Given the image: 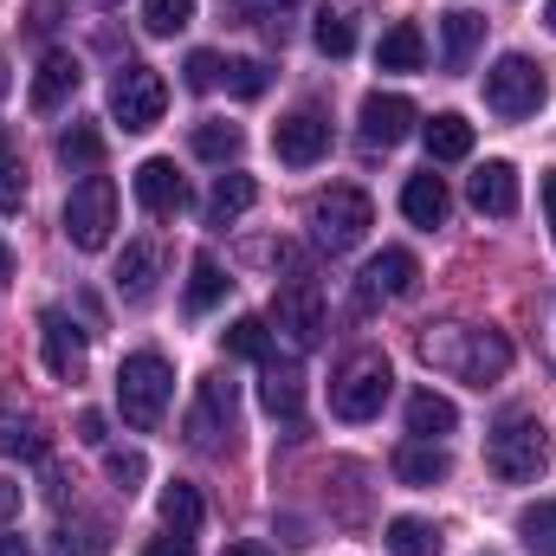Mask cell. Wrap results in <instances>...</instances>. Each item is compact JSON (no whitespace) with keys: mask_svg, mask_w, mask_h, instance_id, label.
Masks as SVG:
<instances>
[{"mask_svg":"<svg viewBox=\"0 0 556 556\" xmlns=\"http://www.w3.org/2000/svg\"><path fill=\"white\" fill-rule=\"evenodd\" d=\"M427 155L433 162H459V155H472V124L459 117V111H440V117H427Z\"/></svg>","mask_w":556,"mask_h":556,"instance_id":"484cf974","label":"cell"},{"mask_svg":"<svg viewBox=\"0 0 556 556\" xmlns=\"http://www.w3.org/2000/svg\"><path fill=\"white\" fill-rule=\"evenodd\" d=\"M20 207H26V168L13 155V162H0V214H20Z\"/></svg>","mask_w":556,"mask_h":556,"instance_id":"f35d334b","label":"cell"},{"mask_svg":"<svg viewBox=\"0 0 556 556\" xmlns=\"http://www.w3.org/2000/svg\"><path fill=\"white\" fill-rule=\"evenodd\" d=\"M538 104H544V72L525 52H505L485 72V111L505 117V124H518V117H538Z\"/></svg>","mask_w":556,"mask_h":556,"instance_id":"ba28073f","label":"cell"},{"mask_svg":"<svg viewBox=\"0 0 556 556\" xmlns=\"http://www.w3.org/2000/svg\"><path fill=\"white\" fill-rule=\"evenodd\" d=\"M52 26H59V0H33V20H26V33H33V39H46Z\"/></svg>","mask_w":556,"mask_h":556,"instance_id":"b9f144b4","label":"cell"},{"mask_svg":"<svg viewBox=\"0 0 556 556\" xmlns=\"http://www.w3.org/2000/svg\"><path fill=\"white\" fill-rule=\"evenodd\" d=\"M415 104L408 98H395V91H369L363 98V142L369 149H395V142L415 137Z\"/></svg>","mask_w":556,"mask_h":556,"instance_id":"7c38bea8","label":"cell"},{"mask_svg":"<svg viewBox=\"0 0 556 556\" xmlns=\"http://www.w3.org/2000/svg\"><path fill=\"white\" fill-rule=\"evenodd\" d=\"M220 556H266V551H260V544H227Z\"/></svg>","mask_w":556,"mask_h":556,"instance_id":"f907efd6","label":"cell"},{"mask_svg":"<svg viewBox=\"0 0 556 556\" xmlns=\"http://www.w3.org/2000/svg\"><path fill=\"white\" fill-rule=\"evenodd\" d=\"M240 149H247V137H240V124H220V117L194 124V155H201V162H233Z\"/></svg>","mask_w":556,"mask_h":556,"instance_id":"1f68e13d","label":"cell"},{"mask_svg":"<svg viewBox=\"0 0 556 556\" xmlns=\"http://www.w3.org/2000/svg\"><path fill=\"white\" fill-rule=\"evenodd\" d=\"M137 201L149 207V214H181V207H188V181L175 175L168 155H149V162L137 168Z\"/></svg>","mask_w":556,"mask_h":556,"instance_id":"9a60e30c","label":"cell"},{"mask_svg":"<svg viewBox=\"0 0 556 556\" xmlns=\"http://www.w3.org/2000/svg\"><path fill=\"white\" fill-rule=\"evenodd\" d=\"M155 273H162V253H155L149 240H137V247H124V260H117V291H124L130 304H142V298L155 291Z\"/></svg>","mask_w":556,"mask_h":556,"instance_id":"cb8c5ba5","label":"cell"},{"mask_svg":"<svg viewBox=\"0 0 556 556\" xmlns=\"http://www.w3.org/2000/svg\"><path fill=\"white\" fill-rule=\"evenodd\" d=\"M78 78H85V65H78L72 52H46L39 72H33V111H59V104H72V98H78Z\"/></svg>","mask_w":556,"mask_h":556,"instance_id":"2e32d148","label":"cell"},{"mask_svg":"<svg viewBox=\"0 0 556 556\" xmlns=\"http://www.w3.org/2000/svg\"><path fill=\"white\" fill-rule=\"evenodd\" d=\"M273 324L285 330V343H291L298 356L324 343V291H317V278L304 273V266L273 291Z\"/></svg>","mask_w":556,"mask_h":556,"instance_id":"52a82bcc","label":"cell"},{"mask_svg":"<svg viewBox=\"0 0 556 556\" xmlns=\"http://www.w3.org/2000/svg\"><path fill=\"white\" fill-rule=\"evenodd\" d=\"M479 39H485V20L479 13H440V65L446 72H466L472 65V52H479Z\"/></svg>","mask_w":556,"mask_h":556,"instance_id":"ffe728a7","label":"cell"},{"mask_svg":"<svg viewBox=\"0 0 556 556\" xmlns=\"http://www.w3.org/2000/svg\"><path fill=\"white\" fill-rule=\"evenodd\" d=\"M111 227H117V188H111V175H85L65 194V240L78 253H104Z\"/></svg>","mask_w":556,"mask_h":556,"instance_id":"8992f818","label":"cell"},{"mask_svg":"<svg viewBox=\"0 0 556 556\" xmlns=\"http://www.w3.org/2000/svg\"><path fill=\"white\" fill-rule=\"evenodd\" d=\"M538 188H544V214H551V240H556V168H544Z\"/></svg>","mask_w":556,"mask_h":556,"instance_id":"bcb514c9","label":"cell"},{"mask_svg":"<svg viewBox=\"0 0 556 556\" xmlns=\"http://www.w3.org/2000/svg\"><path fill=\"white\" fill-rule=\"evenodd\" d=\"M181 78H188V91H214V85H220V59H214V52H188Z\"/></svg>","mask_w":556,"mask_h":556,"instance_id":"ab89813d","label":"cell"},{"mask_svg":"<svg viewBox=\"0 0 556 556\" xmlns=\"http://www.w3.org/2000/svg\"><path fill=\"white\" fill-rule=\"evenodd\" d=\"M395 479H402V485H415V492L446 485V479H453V459H446V446H440V440H408V446L395 453Z\"/></svg>","mask_w":556,"mask_h":556,"instance_id":"ac0fdd59","label":"cell"},{"mask_svg":"<svg viewBox=\"0 0 556 556\" xmlns=\"http://www.w3.org/2000/svg\"><path fill=\"white\" fill-rule=\"evenodd\" d=\"M227 350L247 356V363H266V356H273V330H266V317H233V324H227Z\"/></svg>","mask_w":556,"mask_h":556,"instance_id":"d6a6232c","label":"cell"},{"mask_svg":"<svg viewBox=\"0 0 556 556\" xmlns=\"http://www.w3.org/2000/svg\"><path fill=\"white\" fill-rule=\"evenodd\" d=\"M20 155V142H13V130H0V162H13Z\"/></svg>","mask_w":556,"mask_h":556,"instance_id":"c3c4849f","label":"cell"},{"mask_svg":"<svg viewBox=\"0 0 556 556\" xmlns=\"http://www.w3.org/2000/svg\"><path fill=\"white\" fill-rule=\"evenodd\" d=\"M544 20H551V33H556V0H551V7H544Z\"/></svg>","mask_w":556,"mask_h":556,"instance_id":"f5cc1de1","label":"cell"},{"mask_svg":"<svg viewBox=\"0 0 556 556\" xmlns=\"http://www.w3.org/2000/svg\"><path fill=\"white\" fill-rule=\"evenodd\" d=\"M518 538L531 556H556V498H538L518 511Z\"/></svg>","mask_w":556,"mask_h":556,"instance_id":"f1b7e54d","label":"cell"},{"mask_svg":"<svg viewBox=\"0 0 556 556\" xmlns=\"http://www.w3.org/2000/svg\"><path fill=\"white\" fill-rule=\"evenodd\" d=\"M142 556H194V538H181V531H168V538H149Z\"/></svg>","mask_w":556,"mask_h":556,"instance_id":"60d3db41","label":"cell"},{"mask_svg":"<svg viewBox=\"0 0 556 556\" xmlns=\"http://www.w3.org/2000/svg\"><path fill=\"white\" fill-rule=\"evenodd\" d=\"M273 155L285 168H311L330 155V117L324 111H291L273 124Z\"/></svg>","mask_w":556,"mask_h":556,"instance_id":"8fae6325","label":"cell"},{"mask_svg":"<svg viewBox=\"0 0 556 556\" xmlns=\"http://www.w3.org/2000/svg\"><path fill=\"white\" fill-rule=\"evenodd\" d=\"M194 20V0H142V26L155 33V39H168V33H181Z\"/></svg>","mask_w":556,"mask_h":556,"instance_id":"d590c367","label":"cell"},{"mask_svg":"<svg viewBox=\"0 0 556 556\" xmlns=\"http://www.w3.org/2000/svg\"><path fill=\"white\" fill-rule=\"evenodd\" d=\"M7 91H13V72H7V52H0V104H7Z\"/></svg>","mask_w":556,"mask_h":556,"instance_id":"681fc988","label":"cell"},{"mask_svg":"<svg viewBox=\"0 0 556 556\" xmlns=\"http://www.w3.org/2000/svg\"><path fill=\"white\" fill-rule=\"evenodd\" d=\"M311 240L324 247V253H350V247H363L369 240V227H376V207H369V194L363 188H324L317 201H311Z\"/></svg>","mask_w":556,"mask_h":556,"instance_id":"277c9868","label":"cell"},{"mask_svg":"<svg viewBox=\"0 0 556 556\" xmlns=\"http://www.w3.org/2000/svg\"><path fill=\"white\" fill-rule=\"evenodd\" d=\"M162 111H168V85H162V72L155 65H124L117 78H111V117L142 137V130H155L162 124Z\"/></svg>","mask_w":556,"mask_h":556,"instance_id":"9c48e42d","label":"cell"},{"mask_svg":"<svg viewBox=\"0 0 556 556\" xmlns=\"http://www.w3.org/2000/svg\"><path fill=\"white\" fill-rule=\"evenodd\" d=\"M162 525H168V531H181V538H194V531H201V492H194V485H181V479H175V485H162Z\"/></svg>","mask_w":556,"mask_h":556,"instance_id":"f546056e","label":"cell"},{"mask_svg":"<svg viewBox=\"0 0 556 556\" xmlns=\"http://www.w3.org/2000/svg\"><path fill=\"white\" fill-rule=\"evenodd\" d=\"M104 472H111V485H117V492L130 498L142 479H149V459H142L137 446H111V453H104Z\"/></svg>","mask_w":556,"mask_h":556,"instance_id":"e575fe53","label":"cell"},{"mask_svg":"<svg viewBox=\"0 0 556 556\" xmlns=\"http://www.w3.org/2000/svg\"><path fill=\"white\" fill-rule=\"evenodd\" d=\"M466 194H472L479 214L505 220V214H518V168H511V162H485V168L466 181Z\"/></svg>","mask_w":556,"mask_h":556,"instance_id":"e0dca14e","label":"cell"},{"mask_svg":"<svg viewBox=\"0 0 556 556\" xmlns=\"http://www.w3.org/2000/svg\"><path fill=\"white\" fill-rule=\"evenodd\" d=\"M389 389H395L389 356H382V350H356V356H343L337 376H330V415L337 420H376L382 402H389Z\"/></svg>","mask_w":556,"mask_h":556,"instance_id":"3957f363","label":"cell"},{"mask_svg":"<svg viewBox=\"0 0 556 556\" xmlns=\"http://www.w3.org/2000/svg\"><path fill=\"white\" fill-rule=\"evenodd\" d=\"M317 52L350 59V52H356V26H350L343 13H317Z\"/></svg>","mask_w":556,"mask_h":556,"instance_id":"74e56055","label":"cell"},{"mask_svg":"<svg viewBox=\"0 0 556 556\" xmlns=\"http://www.w3.org/2000/svg\"><path fill=\"white\" fill-rule=\"evenodd\" d=\"M0 453H7V459H46V433H39V420L0 415Z\"/></svg>","mask_w":556,"mask_h":556,"instance_id":"836d02e7","label":"cell"},{"mask_svg":"<svg viewBox=\"0 0 556 556\" xmlns=\"http://www.w3.org/2000/svg\"><path fill=\"white\" fill-rule=\"evenodd\" d=\"M376 65H382V72H420V65H427V39H420L415 20H395V26L382 33Z\"/></svg>","mask_w":556,"mask_h":556,"instance_id":"44dd1931","label":"cell"},{"mask_svg":"<svg viewBox=\"0 0 556 556\" xmlns=\"http://www.w3.org/2000/svg\"><path fill=\"white\" fill-rule=\"evenodd\" d=\"M39 343H46V369L59 382H78L85 376V330L65 317V311H46L39 317Z\"/></svg>","mask_w":556,"mask_h":556,"instance_id":"4fadbf2b","label":"cell"},{"mask_svg":"<svg viewBox=\"0 0 556 556\" xmlns=\"http://www.w3.org/2000/svg\"><path fill=\"white\" fill-rule=\"evenodd\" d=\"M240 433V402H233V382L227 376H207L201 395H194V415H188V440L201 453H227Z\"/></svg>","mask_w":556,"mask_h":556,"instance_id":"30bf717a","label":"cell"},{"mask_svg":"<svg viewBox=\"0 0 556 556\" xmlns=\"http://www.w3.org/2000/svg\"><path fill=\"white\" fill-rule=\"evenodd\" d=\"M389 556H440V531L427 518H389Z\"/></svg>","mask_w":556,"mask_h":556,"instance_id":"4dcf8cb0","label":"cell"},{"mask_svg":"<svg viewBox=\"0 0 556 556\" xmlns=\"http://www.w3.org/2000/svg\"><path fill=\"white\" fill-rule=\"evenodd\" d=\"M459 427V408L446 402V395H433V389H415L408 395V433L415 440H440V433H453Z\"/></svg>","mask_w":556,"mask_h":556,"instance_id":"d4e9b609","label":"cell"},{"mask_svg":"<svg viewBox=\"0 0 556 556\" xmlns=\"http://www.w3.org/2000/svg\"><path fill=\"white\" fill-rule=\"evenodd\" d=\"M260 402H266V415L285 420V427H298V420H304V382H298V369H291V363H273V356H266Z\"/></svg>","mask_w":556,"mask_h":556,"instance_id":"d6986e66","label":"cell"},{"mask_svg":"<svg viewBox=\"0 0 556 556\" xmlns=\"http://www.w3.org/2000/svg\"><path fill=\"white\" fill-rule=\"evenodd\" d=\"M13 511H20V485H13V479H0V525H7Z\"/></svg>","mask_w":556,"mask_h":556,"instance_id":"7dc6e473","label":"cell"},{"mask_svg":"<svg viewBox=\"0 0 556 556\" xmlns=\"http://www.w3.org/2000/svg\"><path fill=\"white\" fill-rule=\"evenodd\" d=\"M485 466L505 479V485H531L551 472V433L538 415H505L485 433Z\"/></svg>","mask_w":556,"mask_h":556,"instance_id":"7a4b0ae2","label":"cell"},{"mask_svg":"<svg viewBox=\"0 0 556 556\" xmlns=\"http://www.w3.org/2000/svg\"><path fill=\"white\" fill-rule=\"evenodd\" d=\"M78 440H85V446H104V440H111V433H104V415H98V408H85V415H78Z\"/></svg>","mask_w":556,"mask_h":556,"instance_id":"7bdbcfd3","label":"cell"},{"mask_svg":"<svg viewBox=\"0 0 556 556\" xmlns=\"http://www.w3.org/2000/svg\"><path fill=\"white\" fill-rule=\"evenodd\" d=\"M104 7H117V0H104Z\"/></svg>","mask_w":556,"mask_h":556,"instance_id":"db71d44e","label":"cell"},{"mask_svg":"<svg viewBox=\"0 0 556 556\" xmlns=\"http://www.w3.org/2000/svg\"><path fill=\"white\" fill-rule=\"evenodd\" d=\"M253 201H260V181L253 175H220L214 194H207V227H233Z\"/></svg>","mask_w":556,"mask_h":556,"instance_id":"7402d4cb","label":"cell"},{"mask_svg":"<svg viewBox=\"0 0 556 556\" xmlns=\"http://www.w3.org/2000/svg\"><path fill=\"white\" fill-rule=\"evenodd\" d=\"M168 395H175V369L155 356V350H137V356H124V369H117V408L124 420L149 433L155 420L168 415Z\"/></svg>","mask_w":556,"mask_h":556,"instance_id":"5b68a950","label":"cell"},{"mask_svg":"<svg viewBox=\"0 0 556 556\" xmlns=\"http://www.w3.org/2000/svg\"><path fill=\"white\" fill-rule=\"evenodd\" d=\"M538 324H544V356L556 363V298L544 304V317H538Z\"/></svg>","mask_w":556,"mask_h":556,"instance_id":"ee69618b","label":"cell"},{"mask_svg":"<svg viewBox=\"0 0 556 556\" xmlns=\"http://www.w3.org/2000/svg\"><path fill=\"white\" fill-rule=\"evenodd\" d=\"M59 162L78 168V175H98V168H104V130H98V124H72V130L59 137Z\"/></svg>","mask_w":556,"mask_h":556,"instance_id":"4316f807","label":"cell"},{"mask_svg":"<svg viewBox=\"0 0 556 556\" xmlns=\"http://www.w3.org/2000/svg\"><path fill=\"white\" fill-rule=\"evenodd\" d=\"M420 356L440 376H459L472 389H492L511 369V343L498 330H479V324H433V330H420Z\"/></svg>","mask_w":556,"mask_h":556,"instance_id":"6da1fadb","label":"cell"},{"mask_svg":"<svg viewBox=\"0 0 556 556\" xmlns=\"http://www.w3.org/2000/svg\"><path fill=\"white\" fill-rule=\"evenodd\" d=\"M0 556H33V551H26V538H20L13 525H0Z\"/></svg>","mask_w":556,"mask_h":556,"instance_id":"f6af8a7d","label":"cell"},{"mask_svg":"<svg viewBox=\"0 0 556 556\" xmlns=\"http://www.w3.org/2000/svg\"><path fill=\"white\" fill-rule=\"evenodd\" d=\"M220 85H227L233 98H260V91L273 85V72H266L260 59H233V65H220Z\"/></svg>","mask_w":556,"mask_h":556,"instance_id":"8d00e7d4","label":"cell"},{"mask_svg":"<svg viewBox=\"0 0 556 556\" xmlns=\"http://www.w3.org/2000/svg\"><path fill=\"white\" fill-rule=\"evenodd\" d=\"M0 278H13V253H7V240H0Z\"/></svg>","mask_w":556,"mask_h":556,"instance_id":"816d5d0a","label":"cell"},{"mask_svg":"<svg viewBox=\"0 0 556 556\" xmlns=\"http://www.w3.org/2000/svg\"><path fill=\"white\" fill-rule=\"evenodd\" d=\"M220 298H227V273H220V266L201 253V260L188 266V317H207Z\"/></svg>","mask_w":556,"mask_h":556,"instance_id":"83f0119b","label":"cell"},{"mask_svg":"<svg viewBox=\"0 0 556 556\" xmlns=\"http://www.w3.org/2000/svg\"><path fill=\"white\" fill-rule=\"evenodd\" d=\"M446 181L440 175H408V188H402V214L415 220V227H440L446 220Z\"/></svg>","mask_w":556,"mask_h":556,"instance_id":"603a6c76","label":"cell"},{"mask_svg":"<svg viewBox=\"0 0 556 556\" xmlns=\"http://www.w3.org/2000/svg\"><path fill=\"white\" fill-rule=\"evenodd\" d=\"M420 278V260L408 247H389V253H376L369 266H363V304L369 298H408Z\"/></svg>","mask_w":556,"mask_h":556,"instance_id":"5bb4252c","label":"cell"}]
</instances>
